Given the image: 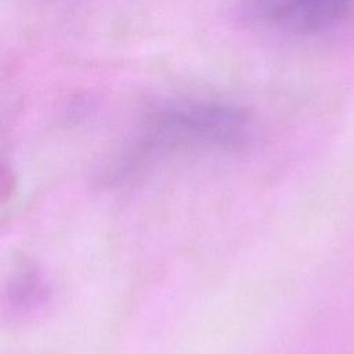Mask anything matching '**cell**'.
Here are the masks:
<instances>
[{"label":"cell","instance_id":"6da1fadb","mask_svg":"<svg viewBox=\"0 0 354 354\" xmlns=\"http://www.w3.org/2000/svg\"><path fill=\"white\" fill-rule=\"evenodd\" d=\"M145 129L147 138L160 147L231 149L248 140L250 119L231 104L181 100L152 112Z\"/></svg>","mask_w":354,"mask_h":354},{"label":"cell","instance_id":"7a4b0ae2","mask_svg":"<svg viewBox=\"0 0 354 354\" xmlns=\"http://www.w3.org/2000/svg\"><path fill=\"white\" fill-rule=\"evenodd\" d=\"M354 10V0H243L245 19L292 36H313L330 30Z\"/></svg>","mask_w":354,"mask_h":354}]
</instances>
